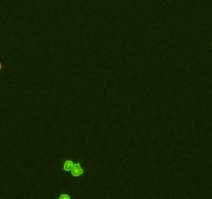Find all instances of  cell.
Instances as JSON below:
<instances>
[{
    "label": "cell",
    "instance_id": "1",
    "mask_svg": "<svg viewBox=\"0 0 212 199\" xmlns=\"http://www.w3.org/2000/svg\"><path fill=\"white\" fill-rule=\"evenodd\" d=\"M70 172H72V176H80L83 174V168L81 167V164L80 163H75L74 164V167H72V169L70 170Z\"/></svg>",
    "mask_w": 212,
    "mask_h": 199
},
{
    "label": "cell",
    "instance_id": "2",
    "mask_svg": "<svg viewBox=\"0 0 212 199\" xmlns=\"http://www.w3.org/2000/svg\"><path fill=\"white\" fill-rule=\"evenodd\" d=\"M74 162L70 160H67L64 162V164H63V169H64L65 171H70L72 169V167H74Z\"/></svg>",
    "mask_w": 212,
    "mask_h": 199
},
{
    "label": "cell",
    "instance_id": "3",
    "mask_svg": "<svg viewBox=\"0 0 212 199\" xmlns=\"http://www.w3.org/2000/svg\"><path fill=\"white\" fill-rule=\"evenodd\" d=\"M59 199H72V198H70V195H67V194H63V195H61V196L59 197Z\"/></svg>",
    "mask_w": 212,
    "mask_h": 199
},
{
    "label": "cell",
    "instance_id": "4",
    "mask_svg": "<svg viewBox=\"0 0 212 199\" xmlns=\"http://www.w3.org/2000/svg\"><path fill=\"white\" fill-rule=\"evenodd\" d=\"M2 70V65H1V62H0V71Z\"/></svg>",
    "mask_w": 212,
    "mask_h": 199
}]
</instances>
